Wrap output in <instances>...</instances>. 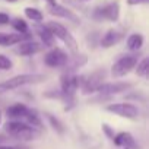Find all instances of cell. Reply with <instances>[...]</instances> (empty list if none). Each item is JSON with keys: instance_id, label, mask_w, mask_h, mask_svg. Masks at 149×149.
<instances>
[{"instance_id": "obj_1", "label": "cell", "mask_w": 149, "mask_h": 149, "mask_svg": "<svg viewBox=\"0 0 149 149\" xmlns=\"http://www.w3.org/2000/svg\"><path fill=\"white\" fill-rule=\"evenodd\" d=\"M45 81L44 74H37V73H28V74H18V76H13L5 82L0 84V94L9 92L12 89H18L21 86L25 85H31V84H40Z\"/></svg>"}, {"instance_id": "obj_2", "label": "cell", "mask_w": 149, "mask_h": 149, "mask_svg": "<svg viewBox=\"0 0 149 149\" xmlns=\"http://www.w3.org/2000/svg\"><path fill=\"white\" fill-rule=\"evenodd\" d=\"M5 132L9 133L10 136H13L15 139L19 140H32L35 137H38V132L35 130V127L29 126L28 123H22V121H8L5 124Z\"/></svg>"}, {"instance_id": "obj_3", "label": "cell", "mask_w": 149, "mask_h": 149, "mask_svg": "<svg viewBox=\"0 0 149 149\" xmlns=\"http://www.w3.org/2000/svg\"><path fill=\"white\" fill-rule=\"evenodd\" d=\"M48 29L51 31V34L54 35V38H58L73 54L78 53V44H76V40L73 38V35L58 22H48L47 24Z\"/></svg>"}, {"instance_id": "obj_4", "label": "cell", "mask_w": 149, "mask_h": 149, "mask_svg": "<svg viewBox=\"0 0 149 149\" xmlns=\"http://www.w3.org/2000/svg\"><path fill=\"white\" fill-rule=\"evenodd\" d=\"M136 64H137V56L136 54L123 56L113 64L111 74L114 78H121V76H124V74H127L132 69H134Z\"/></svg>"}, {"instance_id": "obj_5", "label": "cell", "mask_w": 149, "mask_h": 149, "mask_svg": "<svg viewBox=\"0 0 149 149\" xmlns=\"http://www.w3.org/2000/svg\"><path fill=\"white\" fill-rule=\"evenodd\" d=\"M107 111L114 113L120 117L124 118H136L139 116V110L136 105L129 104V102H118V104H110L107 107Z\"/></svg>"}, {"instance_id": "obj_6", "label": "cell", "mask_w": 149, "mask_h": 149, "mask_svg": "<svg viewBox=\"0 0 149 149\" xmlns=\"http://www.w3.org/2000/svg\"><path fill=\"white\" fill-rule=\"evenodd\" d=\"M105 70L100 69L97 72H94L91 76L88 78H84V85H82V89H84V94H92V92H97L98 86L104 82L105 79Z\"/></svg>"}, {"instance_id": "obj_7", "label": "cell", "mask_w": 149, "mask_h": 149, "mask_svg": "<svg viewBox=\"0 0 149 149\" xmlns=\"http://www.w3.org/2000/svg\"><path fill=\"white\" fill-rule=\"evenodd\" d=\"M95 18H100V19H107V21H111V22H116L120 16V5L118 2H111L105 6H101L95 10L94 13Z\"/></svg>"}, {"instance_id": "obj_8", "label": "cell", "mask_w": 149, "mask_h": 149, "mask_svg": "<svg viewBox=\"0 0 149 149\" xmlns=\"http://www.w3.org/2000/svg\"><path fill=\"white\" fill-rule=\"evenodd\" d=\"M67 60H69L67 54L58 47H53L44 57L45 64L50 67H61L67 63Z\"/></svg>"}, {"instance_id": "obj_9", "label": "cell", "mask_w": 149, "mask_h": 149, "mask_svg": "<svg viewBox=\"0 0 149 149\" xmlns=\"http://www.w3.org/2000/svg\"><path fill=\"white\" fill-rule=\"evenodd\" d=\"M78 88H79V85H78V76L76 74L67 72L61 76V94L64 97L72 98Z\"/></svg>"}, {"instance_id": "obj_10", "label": "cell", "mask_w": 149, "mask_h": 149, "mask_svg": "<svg viewBox=\"0 0 149 149\" xmlns=\"http://www.w3.org/2000/svg\"><path fill=\"white\" fill-rule=\"evenodd\" d=\"M130 88V84H124V82H116V84H101L97 89L98 94L101 95H114L118 92H124L126 89Z\"/></svg>"}, {"instance_id": "obj_11", "label": "cell", "mask_w": 149, "mask_h": 149, "mask_svg": "<svg viewBox=\"0 0 149 149\" xmlns=\"http://www.w3.org/2000/svg\"><path fill=\"white\" fill-rule=\"evenodd\" d=\"M41 48H42V45H41L40 42L26 40V41L19 42V45L15 48V53L19 54V56H32V54L41 51Z\"/></svg>"}, {"instance_id": "obj_12", "label": "cell", "mask_w": 149, "mask_h": 149, "mask_svg": "<svg viewBox=\"0 0 149 149\" xmlns=\"http://www.w3.org/2000/svg\"><path fill=\"white\" fill-rule=\"evenodd\" d=\"M48 12H50V15H54V16H58V18H64V19H69V21H72V22H79V19H78L76 15L72 13L69 9H66V8L57 5V3L50 5Z\"/></svg>"}, {"instance_id": "obj_13", "label": "cell", "mask_w": 149, "mask_h": 149, "mask_svg": "<svg viewBox=\"0 0 149 149\" xmlns=\"http://www.w3.org/2000/svg\"><path fill=\"white\" fill-rule=\"evenodd\" d=\"M35 31L38 32L41 41L44 42V47H54V35L51 34L47 25H37Z\"/></svg>"}, {"instance_id": "obj_14", "label": "cell", "mask_w": 149, "mask_h": 149, "mask_svg": "<svg viewBox=\"0 0 149 149\" xmlns=\"http://www.w3.org/2000/svg\"><path fill=\"white\" fill-rule=\"evenodd\" d=\"M113 140H114V143L117 145V146H123V148H134V139H133V136L130 134V133H127V132H121V133H118V134H116L114 137H113Z\"/></svg>"}, {"instance_id": "obj_15", "label": "cell", "mask_w": 149, "mask_h": 149, "mask_svg": "<svg viewBox=\"0 0 149 149\" xmlns=\"http://www.w3.org/2000/svg\"><path fill=\"white\" fill-rule=\"evenodd\" d=\"M26 111H28V107L25 104H13L6 110V114H8L9 118L16 120V118H24Z\"/></svg>"}, {"instance_id": "obj_16", "label": "cell", "mask_w": 149, "mask_h": 149, "mask_svg": "<svg viewBox=\"0 0 149 149\" xmlns=\"http://www.w3.org/2000/svg\"><path fill=\"white\" fill-rule=\"evenodd\" d=\"M118 40H120V34L116 29H108L101 38V45L104 48H108V47H113L114 44H117Z\"/></svg>"}, {"instance_id": "obj_17", "label": "cell", "mask_w": 149, "mask_h": 149, "mask_svg": "<svg viewBox=\"0 0 149 149\" xmlns=\"http://www.w3.org/2000/svg\"><path fill=\"white\" fill-rule=\"evenodd\" d=\"M143 45V37L140 34H132L129 38H127V48L132 50V51H137L140 50Z\"/></svg>"}, {"instance_id": "obj_18", "label": "cell", "mask_w": 149, "mask_h": 149, "mask_svg": "<svg viewBox=\"0 0 149 149\" xmlns=\"http://www.w3.org/2000/svg\"><path fill=\"white\" fill-rule=\"evenodd\" d=\"M25 120H26V123L29 124V126H32V127H41L42 124H41V118H40V116H38V113L35 111V110H29L28 108V111H26V114H25V117H24Z\"/></svg>"}, {"instance_id": "obj_19", "label": "cell", "mask_w": 149, "mask_h": 149, "mask_svg": "<svg viewBox=\"0 0 149 149\" xmlns=\"http://www.w3.org/2000/svg\"><path fill=\"white\" fill-rule=\"evenodd\" d=\"M25 16L31 19L32 22H41L42 21V13L37 8H25Z\"/></svg>"}, {"instance_id": "obj_20", "label": "cell", "mask_w": 149, "mask_h": 149, "mask_svg": "<svg viewBox=\"0 0 149 149\" xmlns=\"http://www.w3.org/2000/svg\"><path fill=\"white\" fill-rule=\"evenodd\" d=\"M47 116V118H48V121H50V124H51V127L58 133V134H63L64 133V126L54 117V116H51V114H45Z\"/></svg>"}, {"instance_id": "obj_21", "label": "cell", "mask_w": 149, "mask_h": 149, "mask_svg": "<svg viewBox=\"0 0 149 149\" xmlns=\"http://www.w3.org/2000/svg\"><path fill=\"white\" fill-rule=\"evenodd\" d=\"M148 72H149V58H143L140 63H137L136 73H137V76H146Z\"/></svg>"}, {"instance_id": "obj_22", "label": "cell", "mask_w": 149, "mask_h": 149, "mask_svg": "<svg viewBox=\"0 0 149 149\" xmlns=\"http://www.w3.org/2000/svg\"><path fill=\"white\" fill-rule=\"evenodd\" d=\"M12 26H13V28H15L18 32H22V34L28 32V24H26L24 19H19V18L13 19V22H12Z\"/></svg>"}, {"instance_id": "obj_23", "label": "cell", "mask_w": 149, "mask_h": 149, "mask_svg": "<svg viewBox=\"0 0 149 149\" xmlns=\"http://www.w3.org/2000/svg\"><path fill=\"white\" fill-rule=\"evenodd\" d=\"M0 69L2 70H9L12 69V61L9 60V57L0 54Z\"/></svg>"}, {"instance_id": "obj_24", "label": "cell", "mask_w": 149, "mask_h": 149, "mask_svg": "<svg viewBox=\"0 0 149 149\" xmlns=\"http://www.w3.org/2000/svg\"><path fill=\"white\" fill-rule=\"evenodd\" d=\"M102 130H104V133L110 137V139H113L114 136H116V133H114V130L108 126V124H102Z\"/></svg>"}, {"instance_id": "obj_25", "label": "cell", "mask_w": 149, "mask_h": 149, "mask_svg": "<svg viewBox=\"0 0 149 149\" xmlns=\"http://www.w3.org/2000/svg\"><path fill=\"white\" fill-rule=\"evenodd\" d=\"M10 22V18L8 13H3V12H0V25H8Z\"/></svg>"}, {"instance_id": "obj_26", "label": "cell", "mask_w": 149, "mask_h": 149, "mask_svg": "<svg viewBox=\"0 0 149 149\" xmlns=\"http://www.w3.org/2000/svg\"><path fill=\"white\" fill-rule=\"evenodd\" d=\"M149 0H127L129 5H142V3H148Z\"/></svg>"}, {"instance_id": "obj_27", "label": "cell", "mask_w": 149, "mask_h": 149, "mask_svg": "<svg viewBox=\"0 0 149 149\" xmlns=\"http://www.w3.org/2000/svg\"><path fill=\"white\" fill-rule=\"evenodd\" d=\"M0 149H21L16 146H8V145H0Z\"/></svg>"}, {"instance_id": "obj_28", "label": "cell", "mask_w": 149, "mask_h": 149, "mask_svg": "<svg viewBox=\"0 0 149 149\" xmlns=\"http://www.w3.org/2000/svg\"><path fill=\"white\" fill-rule=\"evenodd\" d=\"M3 37H5V32H0V42H2V40H3Z\"/></svg>"}, {"instance_id": "obj_29", "label": "cell", "mask_w": 149, "mask_h": 149, "mask_svg": "<svg viewBox=\"0 0 149 149\" xmlns=\"http://www.w3.org/2000/svg\"><path fill=\"white\" fill-rule=\"evenodd\" d=\"M47 2H48L50 5H54V3H56V0H47Z\"/></svg>"}, {"instance_id": "obj_30", "label": "cell", "mask_w": 149, "mask_h": 149, "mask_svg": "<svg viewBox=\"0 0 149 149\" xmlns=\"http://www.w3.org/2000/svg\"><path fill=\"white\" fill-rule=\"evenodd\" d=\"M5 140V136H0V142H3Z\"/></svg>"}, {"instance_id": "obj_31", "label": "cell", "mask_w": 149, "mask_h": 149, "mask_svg": "<svg viewBox=\"0 0 149 149\" xmlns=\"http://www.w3.org/2000/svg\"><path fill=\"white\" fill-rule=\"evenodd\" d=\"M6 2H16V0H6Z\"/></svg>"}, {"instance_id": "obj_32", "label": "cell", "mask_w": 149, "mask_h": 149, "mask_svg": "<svg viewBox=\"0 0 149 149\" xmlns=\"http://www.w3.org/2000/svg\"><path fill=\"white\" fill-rule=\"evenodd\" d=\"M79 2H89V0H79Z\"/></svg>"}, {"instance_id": "obj_33", "label": "cell", "mask_w": 149, "mask_h": 149, "mask_svg": "<svg viewBox=\"0 0 149 149\" xmlns=\"http://www.w3.org/2000/svg\"><path fill=\"white\" fill-rule=\"evenodd\" d=\"M0 123H2V113H0Z\"/></svg>"}, {"instance_id": "obj_34", "label": "cell", "mask_w": 149, "mask_h": 149, "mask_svg": "<svg viewBox=\"0 0 149 149\" xmlns=\"http://www.w3.org/2000/svg\"><path fill=\"white\" fill-rule=\"evenodd\" d=\"M124 149H129V148H124Z\"/></svg>"}]
</instances>
